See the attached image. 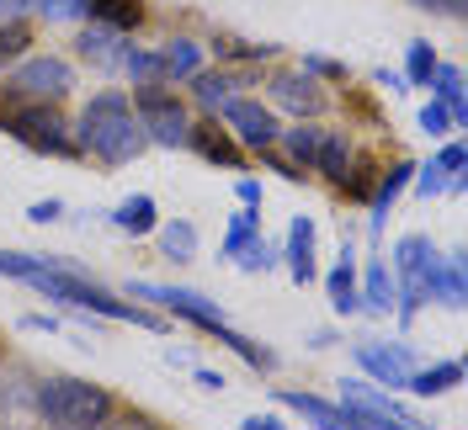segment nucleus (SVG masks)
Wrapping results in <instances>:
<instances>
[{
    "mask_svg": "<svg viewBox=\"0 0 468 430\" xmlns=\"http://www.w3.org/2000/svg\"><path fill=\"white\" fill-rule=\"evenodd\" d=\"M224 128H229L234 143H245V149H256V154H266V149H277V117H271V107H261L256 96H234V101H224Z\"/></svg>",
    "mask_w": 468,
    "mask_h": 430,
    "instance_id": "nucleus-9",
    "label": "nucleus"
},
{
    "mask_svg": "<svg viewBox=\"0 0 468 430\" xmlns=\"http://www.w3.org/2000/svg\"><path fill=\"white\" fill-rule=\"evenodd\" d=\"M426 86H431V96H437L441 107L452 112V128H463V122H468V101H463V69H458V64H437Z\"/></svg>",
    "mask_w": 468,
    "mask_h": 430,
    "instance_id": "nucleus-24",
    "label": "nucleus"
},
{
    "mask_svg": "<svg viewBox=\"0 0 468 430\" xmlns=\"http://www.w3.org/2000/svg\"><path fill=\"white\" fill-rule=\"evenodd\" d=\"M410 175H415V165H410V160H394L388 171H378L373 192H367V207H373V229H383V218H388V207L399 202V192L410 186Z\"/></svg>",
    "mask_w": 468,
    "mask_h": 430,
    "instance_id": "nucleus-18",
    "label": "nucleus"
},
{
    "mask_svg": "<svg viewBox=\"0 0 468 430\" xmlns=\"http://www.w3.org/2000/svg\"><path fill=\"white\" fill-rule=\"evenodd\" d=\"M0 128L22 143V149H32V154L80 160V149H75V128L64 122L58 101H27V96H16L11 86H0Z\"/></svg>",
    "mask_w": 468,
    "mask_h": 430,
    "instance_id": "nucleus-3",
    "label": "nucleus"
},
{
    "mask_svg": "<svg viewBox=\"0 0 468 430\" xmlns=\"http://www.w3.org/2000/svg\"><path fill=\"white\" fill-rule=\"evenodd\" d=\"M86 16L96 27H112V32H139L144 22V0H86Z\"/></svg>",
    "mask_w": 468,
    "mask_h": 430,
    "instance_id": "nucleus-21",
    "label": "nucleus"
},
{
    "mask_svg": "<svg viewBox=\"0 0 468 430\" xmlns=\"http://www.w3.org/2000/svg\"><path fill=\"white\" fill-rule=\"evenodd\" d=\"M346 165H351V143H346V133L324 128V133H320V149H314V171H324V181H330V186H341Z\"/></svg>",
    "mask_w": 468,
    "mask_h": 430,
    "instance_id": "nucleus-26",
    "label": "nucleus"
},
{
    "mask_svg": "<svg viewBox=\"0 0 468 430\" xmlns=\"http://www.w3.org/2000/svg\"><path fill=\"white\" fill-rule=\"evenodd\" d=\"M271 245H266L261 234H256V239H250V245H245V250H239V256H234V266H239V271H250V277H256V271H271Z\"/></svg>",
    "mask_w": 468,
    "mask_h": 430,
    "instance_id": "nucleus-35",
    "label": "nucleus"
},
{
    "mask_svg": "<svg viewBox=\"0 0 468 430\" xmlns=\"http://www.w3.org/2000/svg\"><path fill=\"white\" fill-rule=\"evenodd\" d=\"M224 64H261V58H277V43H239V37H218L213 43Z\"/></svg>",
    "mask_w": 468,
    "mask_h": 430,
    "instance_id": "nucleus-31",
    "label": "nucleus"
},
{
    "mask_svg": "<svg viewBox=\"0 0 468 430\" xmlns=\"http://www.w3.org/2000/svg\"><path fill=\"white\" fill-rule=\"evenodd\" d=\"M458 383H463V362H437V367H415L405 377V393H415V399H441Z\"/></svg>",
    "mask_w": 468,
    "mask_h": 430,
    "instance_id": "nucleus-20",
    "label": "nucleus"
},
{
    "mask_svg": "<svg viewBox=\"0 0 468 430\" xmlns=\"http://www.w3.org/2000/svg\"><path fill=\"white\" fill-rule=\"evenodd\" d=\"M356 367L373 377L378 388L394 393V388H405V377L415 372L420 362H415V351H410L405 341H362L356 345Z\"/></svg>",
    "mask_w": 468,
    "mask_h": 430,
    "instance_id": "nucleus-10",
    "label": "nucleus"
},
{
    "mask_svg": "<svg viewBox=\"0 0 468 430\" xmlns=\"http://www.w3.org/2000/svg\"><path fill=\"white\" fill-rule=\"evenodd\" d=\"M75 149L101 160V165H128L149 149L144 128H139V112L122 90H96L86 101V112L75 122Z\"/></svg>",
    "mask_w": 468,
    "mask_h": 430,
    "instance_id": "nucleus-1",
    "label": "nucleus"
},
{
    "mask_svg": "<svg viewBox=\"0 0 468 430\" xmlns=\"http://www.w3.org/2000/svg\"><path fill=\"white\" fill-rule=\"evenodd\" d=\"M32 11H43L48 22H80L86 16V0H32Z\"/></svg>",
    "mask_w": 468,
    "mask_h": 430,
    "instance_id": "nucleus-36",
    "label": "nucleus"
},
{
    "mask_svg": "<svg viewBox=\"0 0 468 430\" xmlns=\"http://www.w3.org/2000/svg\"><path fill=\"white\" fill-rule=\"evenodd\" d=\"M122 48H128V43H122V32L96 27V22H90V27L80 32V37H75V54L90 58L96 69H117V64H122Z\"/></svg>",
    "mask_w": 468,
    "mask_h": 430,
    "instance_id": "nucleus-19",
    "label": "nucleus"
},
{
    "mask_svg": "<svg viewBox=\"0 0 468 430\" xmlns=\"http://www.w3.org/2000/svg\"><path fill=\"white\" fill-rule=\"evenodd\" d=\"M239 430H288V425H282L277 414H245V420H239Z\"/></svg>",
    "mask_w": 468,
    "mask_h": 430,
    "instance_id": "nucleus-40",
    "label": "nucleus"
},
{
    "mask_svg": "<svg viewBox=\"0 0 468 430\" xmlns=\"http://www.w3.org/2000/svg\"><path fill=\"white\" fill-rule=\"evenodd\" d=\"M128 101H133L139 128H144L149 143H165V149H181V143H186V133H192V117H186V107H181L165 86H139Z\"/></svg>",
    "mask_w": 468,
    "mask_h": 430,
    "instance_id": "nucleus-6",
    "label": "nucleus"
},
{
    "mask_svg": "<svg viewBox=\"0 0 468 430\" xmlns=\"http://www.w3.org/2000/svg\"><path fill=\"white\" fill-rule=\"evenodd\" d=\"M356 303L367 314H394V277H388V260H367L362 287H356Z\"/></svg>",
    "mask_w": 468,
    "mask_h": 430,
    "instance_id": "nucleus-22",
    "label": "nucleus"
},
{
    "mask_svg": "<svg viewBox=\"0 0 468 430\" xmlns=\"http://www.w3.org/2000/svg\"><path fill=\"white\" fill-rule=\"evenodd\" d=\"M266 96H271V107H282L292 112L298 122L303 117H320L324 112V90L314 75H303V69H277L271 80H266Z\"/></svg>",
    "mask_w": 468,
    "mask_h": 430,
    "instance_id": "nucleus-11",
    "label": "nucleus"
},
{
    "mask_svg": "<svg viewBox=\"0 0 468 430\" xmlns=\"http://www.w3.org/2000/svg\"><path fill=\"white\" fill-rule=\"evenodd\" d=\"M373 80H378L383 90H410V86H405V75H399V69H378Z\"/></svg>",
    "mask_w": 468,
    "mask_h": 430,
    "instance_id": "nucleus-44",
    "label": "nucleus"
},
{
    "mask_svg": "<svg viewBox=\"0 0 468 430\" xmlns=\"http://www.w3.org/2000/svg\"><path fill=\"white\" fill-rule=\"evenodd\" d=\"M27 43H32L27 22H0V69L16 64V58H27Z\"/></svg>",
    "mask_w": 468,
    "mask_h": 430,
    "instance_id": "nucleus-33",
    "label": "nucleus"
},
{
    "mask_svg": "<svg viewBox=\"0 0 468 430\" xmlns=\"http://www.w3.org/2000/svg\"><path fill=\"white\" fill-rule=\"evenodd\" d=\"M27 218H32V224H54V218H64V202H54V197H48V202H32Z\"/></svg>",
    "mask_w": 468,
    "mask_h": 430,
    "instance_id": "nucleus-39",
    "label": "nucleus"
},
{
    "mask_svg": "<svg viewBox=\"0 0 468 430\" xmlns=\"http://www.w3.org/2000/svg\"><path fill=\"white\" fill-rule=\"evenodd\" d=\"M112 224L122 234H133V239H139V234H154V224H160V218H154V197H149V192L122 197L117 202V213H112Z\"/></svg>",
    "mask_w": 468,
    "mask_h": 430,
    "instance_id": "nucleus-27",
    "label": "nucleus"
},
{
    "mask_svg": "<svg viewBox=\"0 0 468 430\" xmlns=\"http://www.w3.org/2000/svg\"><path fill=\"white\" fill-rule=\"evenodd\" d=\"M197 383H203L207 393H224V372H207V367H197Z\"/></svg>",
    "mask_w": 468,
    "mask_h": 430,
    "instance_id": "nucleus-45",
    "label": "nucleus"
},
{
    "mask_svg": "<svg viewBox=\"0 0 468 430\" xmlns=\"http://www.w3.org/2000/svg\"><path fill=\"white\" fill-rule=\"evenodd\" d=\"M437 64H441V58H437V48H431V43H410V58H405V86H426Z\"/></svg>",
    "mask_w": 468,
    "mask_h": 430,
    "instance_id": "nucleus-32",
    "label": "nucleus"
},
{
    "mask_svg": "<svg viewBox=\"0 0 468 430\" xmlns=\"http://www.w3.org/2000/svg\"><path fill=\"white\" fill-rule=\"evenodd\" d=\"M32 404H37V425L43 430H101L117 404L101 383L86 377H43L32 383Z\"/></svg>",
    "mask_w": 468,
    "mask_h": 430,
    "instance_id": "nucleus-2",
    "label": "nucleus"
},
{
    "mask_svg": "<svg viewBox=\"0 0 468 430\" xmlns=\"http://www.w3.org/2000/svg\"><path fill=\"white\" fill-rule=\"evenodd\" d=\"M22 11H32V0H0V22H22Z\"/></svg>",
    "mask_w": 468,
    "mask_h": 430,
    "instance_id": "nucleus-42",
    "label": "nucleus"
},
{
    "mask_svg": "<svg viewBox=\"0 0 468 430\" xmlns=\"http://www.w3.org/2000/svg\"><path fill=\"white\" fill-rule=\"evenodd\" d=\"M282 256H288V277L298 287H309L320 277V271H314V218H309V213H298L288 224V250H282Z\"/></svg>",
    "mask_w": 468,
    "mask_h": 430,
    "instance_id": "nucleus-16",
    "label": "nucleus"
},
{
    "mask_svg": "<svg viewBox=\"0 0 468 430\" xmlns=\"http://www.w3.org/2000/svg\"><path fill=\"white\" fill-rule=\"evenodd\" d=\"M186 143L203 154L207 165H224V171H239L245 165V154H239V143L229 139V128H218V122H192V133Z\"/></svg>",
    "mask_w": 468,
    "mask_h": 430,
    "instance_id": "nucleus-15",
    "label": "nucleus"
},
{
    "mask_svg": "<svg viewBox=\"0 0 468 430\" xmlns=\"http://www.w3.org/2000/svg\"><path fill=\"white\" fill-rule=\"evenodd\" d=\"M160 250H165V260H176V266L197 260V224H186V218L165 224V229H160Z\"/></svg>",
    "mask_w": 468,
    "mask_h": 430,
    "instance_id": "nucleus-28",
    "label": "nucleus"
},
{
    "mask_svg": "<svg viewBox=\"0 0 468 430\" xmlns=\"http://www.w3.org/2000/svg\"><path fill=\"white\" fill-rule=\"evenodd\" d=\"M324 292H330V309H335V314H356V309H362V303H356V260H351V245L341 250V260L330 266Z\"/></svg>",
    "mask_w": 468,
    "mask_h": 430,
    "instance_id": "nucleus-25",
    "label": "nucleus"
},
{
    "mask_svg": "<svg viewBox=\"0 0 468 430\" xmlns=\"http://www.w3.org/2000/svg\"><path fill=\"white\" fill-rule=\"evenodd\" d=\"M101 430H154V420H149V414H107V425Z\"/></svg>",
    "mask_w": 468,
    "mask_h": 430,
    "instance_id": "nucleus-38",
    "label": "nucleus"
},
{
    "mask_svg": "<svg viewBox=\"0 0 468 430\" xmlns=\"http://www.w3.org/2000/svg\"><path fill=\"white\" fill-rule=\"evenodd\" d=\"M437 260V245L426 234H405L394 245V319L415 324V314L426 309V271Z\"/></svg>",
    "mask_w": 468,
    "mask_h": 430,
    "instance_id": "nucleus-5",
    "label": "nucleus"
},
{
    "mask_svg": "<svg viewBox=\"0 0 468 430\" xmlns=\"http://www.w3.org/2000/svg\"><path fill=\"white\" fill-rule=\"evenodd\" d=\"M256 234H261V213H256V207L234 213L229 229H224V260H234L239 250H245V245H250V239H256Z\"/></svg>",
    "mask_w": 468,
    "mask_h": 430,
    "instance_id": "nucleus-30",
    "label": "nucleus"
},
{
    "mask_svg": "<svg viewBox=\"0 0 468 430\" xmlns=\"http://www.w3.org/2000/svg\"><path fill=\"white\" fill-rule=\"evenodd\" d=\"M22 330H37V335H54L58 324H54L48 314H27V319H22Z\"/></svg>",
    "mask_w": 468,
    "mask_h": 430,
    "instance_id": "nucleus-43",
    "label": "nucleus"
},
{
    "mask_svg": "<svg viewBox=\"0 0 468 430\" xmlns=\"http://www.w3.org/2000/svg\"><path fill=\"white\" fill-rule=\"evenodd\" d=\"M117 69L133 80V90H139V86H165V80H160V54H154V48H133V43H128Z\"/></svg>",
    "mask_w": 468,
    "mask_h": 430,
    "instance_id": "nucleus-29",
    "label": "nucleus"
},
{
    "mask_svg": "<svg viewBox=\"0 0 468 430\" xmlns=\"http://www.w3.org/2000/svg\"><path fill=\"white\" fill-rule=\"evenodd\" d=\"M410 5H420V11H441V16H447V0H410Z\"/></svg>",
    "mask_w": 468,
    "mask_h": 430,
    "instance_id": "nucleus-46",
    "label": "nucleus"
},
{
    "mask_svg": "<svg viewBox=\"0 0 468 430\" xmlns=\"http://www.w3.org/2000/svg\"><path fill=\"white\" fill-rule=\"evenodd\" d=\"M250 86H261V69H197L192 75V96H197V107H207V112H224V101H234V96H245Z\"/></svg>",
    "mask_w": 468,
    "mask_h": 430,
    "instance_id": "nucleus-12",
    "label": "nucleus"
},
{
    "mask_svg": "<svg viewBox=\"0 0 468 430\" xmlns=\"http://www.w3.org/2000/svg\"><path fill=\"white\" fill-rule=\"evenodd\" d=\"M5 86L16 96H27V101H64L75 90V69H69V58H58V54H27V58H16Z\"/></svg>",
    "mask_w": 468,
    "mask_h": 430,
    "instance_id": "nucleus-7",
    "label": "nucleus"
},
{
    "mask_svg": "<svg viewBox=\"0 0 468 430\" xmlns=\"http://www.w3.org/2000/svg\"><path fill=\"white\" fill-rule=\"evenodd\" d=\"M468 287H463V250L452 256H437L431 271H426V303H441V309H463Z\"/></svg>",
    "mask_w": 468,
    "mask_h": 430,
    "instance_id": "nucleus-13",
    "label": "nucleus"
},
{
    "mask_svg": "<svg viewBox=\"0 0 468 430\" xmlns=\"http://www.w3.org/2000/svg\"><path fill=\"white\" fill-rule=\"evenodd\" d=\"M234 192H239V202H245V207H261V181H250V175H245Z\"/></svg>",
    "mask_w": 468,
    "mask_h": 430,
    "instance_id": "nucleus-41",
    "label": "nucleus"
},
{
    "mask_svg": "<svg viewBox=\"0 0 468 430\" xmlns=\"http://www.w3.org/2000/svg\"><path fill=\"white\" fill-rule=\"evenodd\" d=\"M420 133H426V139H447V133H458V128H452V112L441 107L437 96L420 107Z\"/></svg>",
    "mask_w": 468,
    "mask_h": 430,
    "instance_id": "nucleus-34",
    "label": "nucleus"
},
{
    "mask_svg": "<svg viewBox=\"0 0 468 430\" xmlns=\"http://www.w3.org/2000/svg\"><path fill=\"white\" fill-rule=\"evenodd\" d=\"M303 75H314V80H346V64L324 58V54H303Z\"/></svg>",
    "mask_w": 468,
    "mask_h": 430,
    "instance_id": "nucleus-37",
    "label": "nucleus"
},
{
    "mask_svg": "<svg viewBox=\"0 0 468 430\" xmlns=\"http://www.w3.org/2000/svg\"><path fill=\"white\" fill-rule=\"evenodd\" d=\"M154 54H160V80H165V86H176V80H192V75L203 69V48H197L192 37H165Z\"/></svg>",
    "mask_w": 468,
    "mask_h": 430,
    "instance_id": "nucleus-17",
    "label": "nucleus"
},
{
    "mask_svg": "<svg viewBox=\"0 0 468 430\" xmlns=\"http://www.w3.org/2000/svg\"><path fill=\"white\" fill-rule=\"evenodd\" d=\"M277 404H288V409H298L309 425L320 430H351V409L346 404H330L320 399V393H298V388H277Z\"/></svg>",
    "mask_w": 468,
    "mask_h": 430,
    "instance_id": "nucleus-14",
    "label": "nucleus"
},
{
    "mask_svg": "<svg viewBox=\"0 0 468 430\" xmlns=\"http://www.w3.org/2000/svg\"><path fill=\"white\" fill-rule=\"evenodd\" d=\"M128 298H139V303H154V309H165V314L186 319V324H197V330H218L224 324V309L203 298L197 287H160V282H128Z\"/></svg>",
    "mask_w": 468,
    "mask_h": 430,
    "instance_id": "nucleus-8",
    "label": "nucleus"
},
{
    "mask_svg": "<svg viewBox=\"0 0 468 430\" xmlns=\"http://www.w3.org/2000/svg\"><path fill=\"white\" fill-rule=\"evenodd\" d=\"M27 287H37L43 298H54V303H69V309H80V314H101V319H117V324H144V330H165L160 319L149 314L144 303H122V298H112L107 287L86 282V277H75L69 266H58V260H48L37 277H27Z\"/></svg>",
    "mask_w": 468,
    "mask_h": 430,
    "instance_id": "nucleus-4",
    "label": "nucleus"
},
{
    "mask_svg": "<svg viewBox=\"0 0 468 430\" xmlns=\"http://www.w3.org/2000/svg\"><path fill=\"white\" fill-rule=\"evenodd\" d=\"M320 122H314V117H303V122H298V128H282V133H277V143H282V149H288V165L298 175L303 171H314V149H320Z\"/></svg>",
    "mask_w": 468,
    "mask_h": 430,
    "instance_id": "nucleus-23",
    "label": "nucleus"
}]
</instances>
